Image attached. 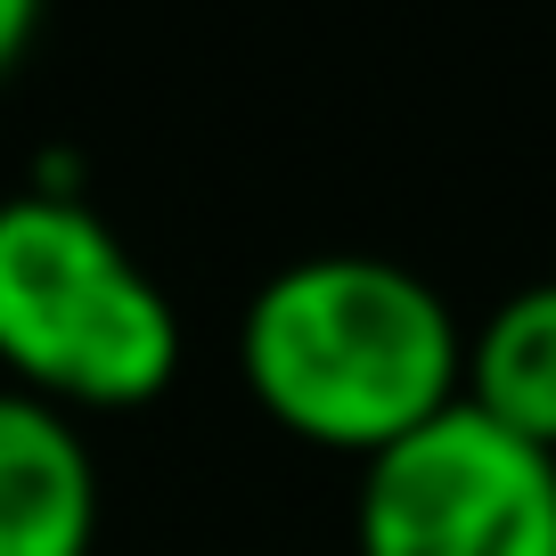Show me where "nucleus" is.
Instances as JSON below:
<instances>
[{"label": "nucleus", "mask_w": 556, "mask_h": 556, "mask_svg": "<svg viewBox=\"0 0 556 556\" xmlns=\"http://www.w3.org/2000/svg\"><path fill=\"white\" fill-rule=\"evenodd\" d=\"M238 368L287 434L377 458L458 401L467 328L393 254H295L245 295Z\"/></svg>", "instance_id": "nucleus-1"}, {"label": "nucleus", "mask_w": 556, "mask_h": 556, "mask_svg": "<svg viewBox=\"0 0 556 556\" xmlns=\"http://www.w3.org/2000/svg\"><path fill=\"white\" fill-rule=\"evenodd\" d=\"M0 368L58 409H139L180 368V303L83 189L0 197Z\"/></svg>", "instance_id": "nucleus-2"}, {"label": "nucleus", "mask_w": 556, "mask_h": 556, "mask_svg": "<svg viewBox=\"0 0 556 556\" xmlns=\"http://www.w3.org/2000/svg\"><path fill=\"white\" fill-rule=\"evenodd\" d=\"M352 540L361 556H556V451L451 401L361 467Z\"/></svg>", "instance_id": "nucleus-3"}, {"label": "nucleus", "mask_w": 556, "mask_h": 556, "mask_svg": "<svg viewBox=\"0 0 556 556\" xmlns=\"http://www.w3.org/2000/svg\"><path fill=\"white\" fill-rule=\"evenodd\" d=\"M99 467L74 409L0 384V556H90Z\"/></svg>", "instance_id": "nucleus-4"}, {"label": "nucleus", "mask_w": 556, "mask_h": 556, "mask_svg": "<svg viewBox=\"0 0 556 556\" xmlns=\"http://www.w3.org/2000/svg\"><path fill=\"white\" fill-rule=\"evenodd\" d=\"M458 401H475L507 434L556 451V278H532L507 303H491V319L467 336Z\"/></svg>", "instance_id": "nucleus-5"}, {"label": "nucleus", "mask_w": 556, "mask_h": 556, "mask_svg": "<svg viewBox=\"0 0 556 556\" xmlns=\"http://www.w3.org/2000/svg\"><path fill=\"white\" fill-rule=\"evenodd\" d=\"M34 34H41V9H34V0H0V74L25 58V41H34Z\"/></svg>", "instance_id": "nucleus-6"}]
</instances>
